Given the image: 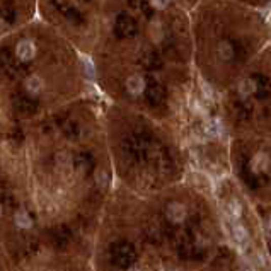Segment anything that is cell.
<instances>
[{"instance_id":"5bb4252c","label":"cell","mask_w":271,"mask_h":271,"mask_svg":"<svg viewBox=\"0 0 271 271\" xmlns=\"http://www.w3.org/2000/svg\"><path fill=\"white\" fill-rule=\"evenodd\" d=\"M4 217V207H2V203H0V218Z\"/></svg>"},{"instance_id":"2e32d148","label":"cell","mask_w":271,"mask_h":271,"mask_svg":"<svg viewBox=\"0 0 271 271\" xmlns=\"http://www.w3.org/2000/svg\"><path fill=\"white\" fill-rule=\"evenodd\" d=\"M269 22H271V11H269Z\"/></svg>"},{"instance_id":"7a4b0ae2","label":"cell","mask_w":271,"mask_h":271,"mask_svg":"<svg viewBox=\"0 0 271 271\" xmlns=\"http://www.w3.org/2000/svg\"><path fill=\"white\" fill-rule=\"evenodd\" d=\"M90 92L89 58L38 17L0 36V140Z\"/></svg>"},{"instance_id":"9c48e42d","label":"cell","mask_w":271,"mask_h":271,"mask_svg":"<svg viewBox=\"0 0 271 271\" xmlns=\"http://www.w3.org/2000/svg\"><path fill=\"white\" fill-rule=\"evenodd\" d=\"M232 235H234V241H235L239 246H244L246 242L249 241V237H247L246 227L242 225V223H239V222H234V225H232Z\"/></svg>"},{"instance_id":"277c9868","label":"cell","mask_w":271,"mask_h":271,"mask_svg":"<svg viewBox=\"0 0 271 271\" xmlns=\"http://www.w3.org/2000/svg\"><path fill=\"white\" fill-rule=\"evenodd\" d=\"M104 128L109 154L142 184L174 174L191 152L188 135L179 126L106 101Z\"/></svg>"},{"instance_id":"4fadbf2b","label":"cell","mask_w":271,"mask_h":271,"mask_svg":"<svg viewBox=\"0 0 271 271\" xmlns=\"http://www.w3.org/2000/svg\"><path fill=\"white\" fill-rule=\"evenodd\" d=\"M242 271H253L249 263H246V261H242Z\"/></svg>"},{"instance_id":"8992f818","label":"cell","mask_w":271,"mask_h":271,"mask_svg":"<svg viewBox=\"0 0 271 271\" xmlns=\"http://www.w3.org/2000/svg\"><path fill=\"white\" fill-rule=\"evenodd\" d=\"M104 0H36V17L87 56L96 41Z\"/></svg>"},{"instance_id":"5b68a950","label":"cell","mask_w":271,"mask_h":271,"mask_svg":"<svg viewBox=\"0 0 271 271\" xmlns=\"http://www.w3.org/2000/svg\"><path fill=\"white\" fill-rule=\"evenodd\" d=\"M208 113L227 140L271 139V43L225 92L208 103Z\"/></svg>"},{"instance_id":"30bf717a","label":"cell","mask_w":271,"mask_h":271,"mask_svg":"<svg viewBox=\"0 0 271 271\" xmlns=\"http://www.w3.org/2000/svg\"><path fill=\"white\" fill-rule=\"evenodd\" d=\"M227 212H229V215H230V218H241V215H242V205L237 199H229L227 201Z\"/></svg>"},{"instance_id":"7c38bea8","label":"cell","mask_w":271,"mask_h":271,"mask_svg":"<svg viewBox=\"0 0 271 271\" xmlns=\"http://www.w3.org/2000/svg\"><path fill=\"white\" fill-rule=\"evenodd\" d=\"M264 232H266V235L271 239V217H268L264 220Z\"/></svg>"},{"instance_id":"8fae6325","label":"cell","mask_w":271,"mask_h":271,"mask_svg":"<svg viewBox=\"0 0 271 271\" xmlns=\"http://www.w3.org/2000/svg\"><path fill=\"white\" fill-rule=\"evenodd\" d=\"M237 2L247 4V6L261 9V11H266V12L271 11V0H237Z\"/></svg>"},{"instance_id":"9a60e30c","label":"cell","mask_w":271,"mask_h":271,"mask_svg":"<svg viewBox=\"0 0 271 271\" xmlns=\"http://www.w3.org/2000/svg\"><path fill=\"white\" fill-rule=\"evenodd\" d=\"M130 271H142V269H139V268H131Z\"/></svg>"},{"instance_id":"3957f363","label":"cell","mask_w":271,"mask_h":271,"mask_svg":"<svg viewBox=\"0 0 271 271\" xmlns=\"http://www.w3.org/2000/svg\"><path fill=\"white\" fill-rule=\"evenodd\" d=\"M191 31L207 103L225 92L271 43L269 12L237 0H198L191 7Z\"/></svg>"},{"instance_id":"52a82bcc","label":"cell","mask_w":271,"mask_h":271,"mask_svg":"<svg viewBox=\"0 0 271 271\" xmlns=\"http://www.w3.org/2000/svg\"><path fill=\"white\" fill-rule=\"evenodd\" d=\"M36 19V0H0V36Z\"/></svg>"},{"instance_id":"6da1fadb","label":"cell","mask_w":271,"mask_h":271,"mask_svg":"<svg viewBox=\"0 0 271 271\" xmlns=\"http://www.w3.org/2000/svg\"><path fill=\"white\" fill-rule=\"evenodd\" d=\"M87 58L94 90L106 103L173 123L191 145L215 125L194 69L184 0H104Z\"/></svg>"},{"instance_id":"ba28073f","label":"cell","mask_w":271,"mask_h":271,"mask_svg":"<svg viewBox=\"0 0 271 271\" xmlns=\"http://www.w3.org/2000/svg\"><path fill=\"white\" fill-rule=\"evenodd\" d=\"M12 220L19 230H29L35 225V218H32L31 212H27L26 208H16L12 213Z\"/></svg>"}]
</instances>
